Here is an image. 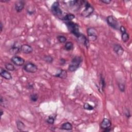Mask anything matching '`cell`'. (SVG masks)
<instances>
[{"instance_id":"1","label":"cell","mask_w":132,"mask_h":132,"mask_svg":"<svg viewBox=\"0 0 132 132\" xmlns=\"http://www.w3.org/2000/svg\"><path fill=\"white\" fill-rule=\"evenodd\" d=\"M82 62V58L80 56H75L71 60L70 63L68 70L70 72H74L77 70V69L80 67L81 63Z\"/></svg>"},{"instance_id":"2","label":"cell","mask_w":132,"mask_h":132,"mask_svg":"<svg viewBox=\"0 0 132 132\" xmlns=\"http://www.w3.org/2000/svg\"><path fill=\"white\" fill-rule=\"evenodd\" d=\"M65 23L68 30L74 35H75L77 38L81 34L80 32V30H79V26L78 24L72 21L66 22Z\"/></svg>"},{"instance_id":"3","label":"cell","mask_w":132,"mask_h":132,"mask_svg":"<svg viewBox=\"0 0 132 132\" xmlns=\"http://www.w3.org/2000/svg\"><path fill=\"white\" fill-rule=\"evenodd\" d=\"M51 10L53 14L58 18L61 17L63 15V11L60 8L59 3L58 1H55L53 3Z\"/></svg>"},{"instance_id":"4","label":"cell","mask_w":132,"mask_h":132,"mask_svg":"<svg viewBox=\"0 0 132 132\" xmlns=\"http://www.w3.org/2000/svg\"><path fill=\"white\" fill-rule=\"evenodd\" d=\"M85 9L82 12L81 15L83 17H88L91 16L94 12V8L88 2L85 1Z\"/></svg>"},{"instance_id":"5","label":"cell","mask_w":132,"mask_h":132,"mask_svg":"<svg viewBox=\"0 0 132 132\" xmlns=\"http://www.w3.org/2000/svg\"><path fill=\"white\" fill-rule=\"evenodd\" d=\"M106 21L107 24L111 28L115 30H118L119 29V23L116 18L113 16H109L107 17Z\"/></svg>"},{"instance_id":"6","label":"cell","mask_w":132,"mask_h":132,"mask_svg":"<svg viewBox=\"0 0 132 132\" xmlns=\"http://www.w3.org/2000/svg\"><path fill=\"white\" fill-rule=\"evenodd\" d=\"M24 71L28 73H34L38 71L37 66L34 63H28L26 64L23 67Z\"/></svg>"},{"instance_id":"7","label":"cell","mask_w":132,"mask_h":132,"mask_svg":"<svg viewBox=\"0 0 132 132\" xmlns=\"http://www.w3.org/2000/svg\"><path fill=\"white\" fill-rule=\"evenodd\" d=\"M87 33L89 41H94L98 37V32L93 28H89L87 30Z\"/></svg>"},{"instance_id":"8","label":"cell","mask_w":132,"mask_h":132,"mask_svg":"<svg viewBox=\"0 0 132 132\" xmlns=\"http://www.w3.org/2000/svg\"><path fill=\"white\" fill-rule=\"evenodd\" d=\"M111 122L107 118H104L100 124V127L103 131L108 132L110 130Z\"/></svg>"},{"instance_id":"9","label":"cell","mask_w":132,"mask_h":132,"mask_svg":"<svg viewBox=\"0 0 132 132\" xmlns=\"http://www.w3.org/2000/svg\"><path fill=\"white\" fill-rule=\"evenodd\" d=\"M21 46L22 45H21L20 42H15L9 51L10 53L12 55H14L15 56L18 54L19 52H21Z\"/></svg>"},{"instance_id":"10","label":"cell","mask_w":132,"mask_h":132,"mask_svg":"<svg viewBox=\"0 0 132 132\" xmlns=\"http://www.w3.org/2000/svg\"><path fill=\"white\" fill-rule=\"evenodd\" d=\"M12 62L17 66H22L25 63V60L19 56H14L11 59Z\"/></svg>"},{"instance_id":"11","label":"cell","mask_w":132,"mask_h":132,"mask_svg":"<svg viewBox=\"0 0 132 132\" xmlns=\"http://www.w3.org/2000/svg\"><path fill=\"white\" fill-rule=\"evenodd\" d=\"M78 40L80 42H81L83 45H84L87 48L89 46V40L88 38H87L84 35L81 34L80 36L77 37Z\"/></svg>"},{"instance_id":"12","label":"cell","mask_w":132,"mask_h":132,"mask_svg":"<svg viewBox=\"0 0 132 132\" xmlns=\"http://www.w3.org/2000/svg\"><path fill=\"white\" fill-rule=\"evenodd\" d=\"M25 2L24 1H17L15 5V10L18 13L21 12L25 7Z\"/></svg>"},{"instance_id":"13","label":"cell","mask_w":132,"mask_h":132,"mask_svg":"<svg viewBox=\"0 0 132 132\" xmlns=\"http://www.w3.org/2000/svg\"><path fill=\"white\" fill-rule=\"evenodd\" d=\"M33 51V48L28 44H24L22 45L21 48V52L26 54H29L32 53Z\"/></svg>"},{"instance_id":"14","label":"cell","mask_w":132,"mask_h":132,"mask_svg":"<svg viewBox=\"0 0 132 132\" xmlns=\"http://www.w3.org/2000/svg\"><path fill=\"white\" fill-rule=\"evenodd\" d=\"M113 50L118 56H122L124 53V49L119 44H115L113 45Z\"/></svg>"},{"instance_id":"15","label":"cell","mask_w":132,"mask_h":132,"mask_svg":"<svg viewBox=\"0 0 132 132\" xmlns=\"http://www.w3.org/2000/svg\"><path fill=\"white\" fill-rule=\"evenodd\" d=\"M0 75H1V76L3 78H5V80H11L13 78L12 75L11 74V73L9 72V71H8V70H5L4 69H2V68L1 69Z\"/></svg>"},{"instance_id":"16","label":"cell","mask_w":132,"mask_h":132,"mask_svg":"<svg viewBox=\"0 0 132 132\" xmlns=\"http://www.w3.org/2000/svg\"><path fill=\"white\" fill-rule=\"evenodd\" d=\"M105 86H106V83H105V79L104 77L101 75H100V83H99V91H100L101 93H102L105 88Z\"/></svg>"},{"instance_id":"17","label":"cell","mask_w":132,"mask_h":132,"mask_svg":"<svg viewBox=\"0 0 132 132\" xmlns=\"http://www.w3.org/2000/svg\"><path fill=\"white\" fill-rule=\"evenodd\" d=\"M60 129L65 130H71L73 129V126L71 123L66 122L61 125Z\"/></svg>"},{"instance_id":"18","label":"cell","mask_w":132,"mask_h":132,"mask_svg":"<svg viewBox=\"0 0 132 132\" xmlns=\"http://www.w3.org/2000/svg\"><path fill=\"white\" fill-rule=\"evenodd\" d=\"M55 76L62 79L66 78L67 77V72L65 70H60L58 73L55 75Z\"/></svg>"},{"instance_id":"19","label":"cell","mask_w":132,"mask_h":132,"mask_svg":"<svg viewBox=\"0 0 132 132\" xmlns=\"http://www.w3.org/2000/svg\"><path fill=\"white\" fill-rule=\"evenodd\" d=\"M75 18V16L72 14H68L62 18V20L64 21L65 22L72 21Z\"/></svg>"},{"instance_id":"20","label":"cell","mask_w":132,"mask_h":132,"mask_svg":"<svg viewBox=\"0 0 132 132\" xmlns=\"http://www.w3.org/2000/svg\"><path fill=\"white\" fill-rule=\"evenodd\" d=\"M74 48L73 43L72 42H66L65 45V49L67 51H72Z\"/></svg>"},{"instance_id":"21","label":"cell","mask_w":132,"mask_h":132,"mask_svg":"<svg viewBox=\"0 0 132 132\" xmlns=\"http://www.w3.org/2000/svg\"><path fill=\"white\" fill-rule=\"evenodd\" d=\"M17 126L18 129L20 131H23L25 128V125L24 124V123L21 121L18 120L17 121Z\"/></svg>"},{"instance_id":"22","label":"cell","mask_w":132,"mask_h":132,"mask_svg":"<svg viewBox=\"0 0 132 132\" xmlns=\"http://www.w3.org/2000/svg\"><path fill=\"white\" fill-rule=\"evenodd\" d=\"M121 39L123 42H126L127 41H128L129 39V36L128 34H127V32L121 33Z\"/></svg>"},{"instance_id":"23","label":"cell","mask_w":132,"mask_h":132,"mask_svg":"<svg viewBox=\"0 0 132 132\" xmlns=\"http://www.w3.org/2000/svg\"><path fill=\"white\" fill-rule=\"evenodd\" d=\"M56 116H50L47 119V122L49 124H53L56 120Z\"/></svg>"},{"instance_id":"24","label":"cell","mask_w":132,"mask_h":132,"mask_svg":"<svg viewBox=\"0 0 132 132\" xmlns=\"http://www.w3.org/2000/svg\"><path fill=\"white\" fill-rule=\"evenodd\" d=\"M5 68L6 69V70H8V71H14L16 69L14 65H13L12 64H11V63L6 64L5 65Z\"/></svg>"},{"instance_id":"25","label":"cell","mask_w":132,"mask_h":132,"mask_svg":"<svg viewBox=\"0 0 132 132\" xmlns=\"http://www.w3.org/2000/svg\"><path fill=\"white\" fill-rule=\"evenodd\" d=\"M44 60H45L47 63L48 64H51L53 61V58L50 55H46L43 58Z\"/></svg>"},{"instance_id":"26","label":"cell","mask_w":132,"mask_h":132,"mask_svg":"<svg viewBox=\"0 0 132 132\" xmlns=\"http://www.w3.org/2000/svg\"><path fill=\"white\" fill-rule=\"evenodd\" d=\"M30 100L33 102H36L38 100V95L37 93H33L30 95Z\"/></svg>"},{"instance_id":"27","label":"cell","mask_w":132,"mask_h":132,"mask_svg":"<svg viewBox=\"0 0 132 132\" xmlns=\"http://www.w3.org/2000/svg\"><path fill=\"white\" fill-rule=\"evenodd\" d=\"M57 40H58V41L61 43H66L67 41V38L64 36H62V35H59V36H57Z\"/></svg>"},{"instance_id":"28","label":"cell","mask_w":132,"mask_h":132,"mask_svg":"<svg viewBox=\"0 0 132 132\" xmlns=\"http://www.w3.org/2000/svg\"><path fill=\"white\" fill-rule=\"evenodd\" d=\"M83 107L85 109L88 110H92L94 109V107L88 103H86L84 104Z\"/></svg>"},{"instance_id":"29","label":"cell","mask_w":132,"mask_h":132,"mask_svg":"<svg viewBox=\"0 0 132 132\" xmlns=\"http://www.w3.org/2000/svg\"><path fill=\"white\" fill-rule=\"evenodd\" d=\"M118 87H119V89L121 92H125V85L123 83H119Z\"/></svg>"},{"instance_id":"30","label":"cell","mask_w":132,"mask_h":132,"mask_svg":"<svg viewBox=\"0 0 132 132\" xmlns=\"http://www.w3.org/2000/svg\"><path fill=\"white\" fill-rule=\"evenodd\" d=\"M124 113H125V116H126L127 118H129L130 117V116H130V111H129L128 109H126L125 110V111H124Z\"/></svg>"},{"instance_id":"31","label":"cell","mask_w":132,"mask_h":132,"mask_svg":"<svg viewBox=\"0 0 132 132\" xmlns=\"http://www.w3.org/2000/svg\"><path fill=\"white\" fill-rule=\"evenodd\" d=\"M35 12V9H31V8H28V14H29L30 15H32Z\"/></svg>"},{"instance_id":"32","label":"cell","mask_w":132,"mask_h":132,"mask_svg":"<svg viewBox=\"0 0 132 132\" xmlns=\"http://www.w3.org/2000/svg\"><path fill=\"white\" fill-rule=\"evenodd\" d=\"M120 31L121 32V33H123L125 32H126V29L125 28V27H124L123 26H121L120 27Z\"/></svg>"},{"instance_id":"33","label":"cell","mask_w":132,"mask_h":132,"mask_svg":"<svg viewBox=\"0 0 132 132\" xmlns=\"http://www.w3.org/2000/svg\"><path fill=\"white\" fill-rule=\"evenodd\" d=\"M100 1L103 3H105V4H109L111 2L110 0H100Z\"/></svg>"},{"instance_id":"34","label":"cell","mask_w":132,"mask_h":132,"mask_svg":"<svg viewBox=\"0 0 132 132\" xmlns=\"http://www.w3.org/2000/svg\"><path fill=\"white\" fill-rule=\"evenodd\" d=\"M66 61L65 59H63V58H61L60 59V63L61 65H64L66 64Z\"/></svg>"},{"instance_id":"35","label":"cell","mask_w":132,"mask_h":132,"mask_svg":"<svg viewBox=\"0 0 132 132\" xmlns=\"http://www.w3.org/2000/svg\"><path fill=\"white\" fill-rule=\"evenodd\" d=\"M27 87H28V89H33L34 88V86L32 84H29V85L27 86Z\"/></svg>"},{"instance_id":"36","label":"cell","mask_w":132,"mask_h":132,"mask_svg":"<svg viewBox=\"0 0 132 132\" xmlns=\"http://www.w3.org/2000/svg\"><path fill=\"white\" fill-rule=\"evenodd\" d=\"M0 26H1V32L2 33V31H3V24H2V22H1V24H0Z\"/></svg>"},{"instance_id":"37","label":"cell","mask_w":132,"mask_h":132,"mask_svg":"<svg viewBox=\"0 0 132 132\" xmlns=\"http://www.w3.org/2000/svg\"><path fill=\"white\" fill-rule=\"evenodd\" d=\"M1 116L2 117V116H3V110L2 109H1Z\"/></svg>"}]
</instances>
